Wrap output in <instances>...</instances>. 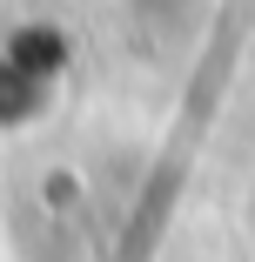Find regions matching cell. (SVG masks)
I'll return each mask as SVG.
<instances>
[{
  "label": "cell",
  "instance_id": "1",
  "mask_svg": "<svg viewBox=\"0 0 255 262\" xmlns=\"http://www.w3.org/2000/svg\"><path fill=\"white\" fill-rule=\"evenodd\" d=\"M248 34H255V0H222V14H215V27H208V47H201V61H195L188 88H181L175 128H168V141H161V155H155V175H148L134 215H128V235H121L114 262H148V255H155V242H161V229H168V215H175V202H181V188H188V168H195L201 141H208V128H215V108H222V94H228V81H235V61H242Z\"/></svg>",
  "mask_w": 255,
  "mask_h": 262
}]
</instances>
